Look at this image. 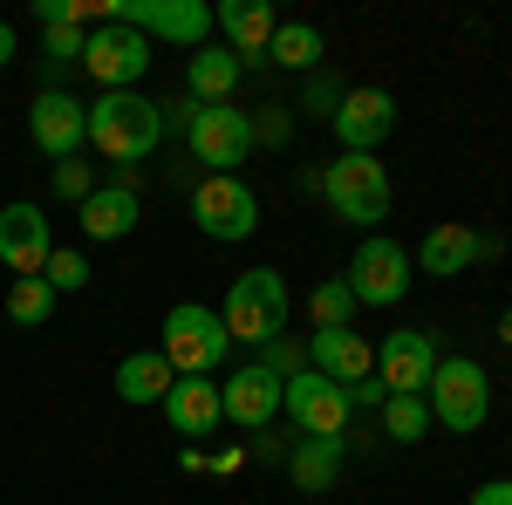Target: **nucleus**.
Masks as SVG:
<instances>
[{
    "mask_svg": "<svg viewBox=\"0 0 512 505\" xmlns=\"http://www.w3.org/2000/svg\"><path fill=\"white\" fill-rule=\"evenodd\" d=\"M89 144L110 164H137L164 144V103L137 96V89H103L89 103Z\"/></svg>",
    "mask_w": 512,
    "mask_h": 505,
    "instance_id": "obj_1",
    "label": "nucleus"
},
{
    "mask_svg": "<svg viewBox=\"0 0 512 505\" xmlns=\"http://www.w3.org/2000/svg\"><path fill=\"white\" fill-rule=\"evenodd\" d=\"M424 403H431V424L472 437L492 417V383H485V369H478L472 355H437V376L424 389Z\"/></svg>",
    "mask_w": 512,
    "mask_h": 505,
    "instance_id": "obj_2",
    "label": "nucleus"
},
{
    "mask_svg": "<svg viewBox=\"0 0 512 505\" xmlns=\"http://www.w3.org/2000/svg\"><path fill=\"white\" fill-rule=\"evenodd\" d=\"M219 321H226L233 342H260V349H267L280 328H287V280H280L274 267H246L233 287H226V314H219Z\"/></svg>",
    "mask_w": 512,
    "mask_h": 505,
    "instance_id": "obj_3",
    "label": "nucleus"
},
{
    "mask_svg": "<svg viewBox=\"0 0 512 505\" xmlns=\"http://www.w3.org/2000/svg\"><path fill=\"white\" fill-rule=\"evenodd\" d=\"M226 355H233V335H226V321L212 308L178 301V308L164 314V362H171L178 376H219Z\"/></svg>",
    "mask_w": 512,
    "mask_h": 505,
    "instance_id": "obj_4",
    "label": "nucleus"
},
{
    "mask_svg": "<svg viewBox=\"0 0 512 505\" xmlns=\"http://www.w3.org/2000/svg\"><path fill=\"white\" fill-rule=\"evenodd\" d=\"M321 192H328V205H335V219H349V226L390 219V171H383V157H369V151H342L335 164H328Z\"/></svg>",
    "mask_w": 512,
    "mask_h": 505,
    "instance_id": "obj_5",
    "label": "nucleus"
},
{
    "mask_svg": "<svg viewBox=\"0 0 512 505\" xmlns=\"http://www.w3.org/2000/svg\"><path fill=\"white\" fill-rule=\"evenodd\" d=\"M185 144L205 164V178H233V164H246V151H253V117L233 110V103H212V110L192 103L185 110Z\"/></svg>",
    "mask_w": 512,
    "mask_h": 505,
    "instance_id": "obj_6",
    "label": "nucleus"
},
{
    "mask_svg": "<svg viewBox=\"0 0 512 505\" xmlns=\"http://www.w3.org/2000/svg\"><path fill=\"white\" fill-rule=\"evenodd\" d=\"M342 280H349L355 308H396V301L410 294V253H403L390 233H383V239H362Z\"/></svg>",
    "mask_w": 512,
    "mask_h": 505,
    "instance_id": "obj_7",
    "label": "nucleus"
},
{
    "mask_svg": "<svg viewBox=\"0 0 512 505\" xmlns=\"http://www.w3.org/2000/svg\"><path fill=\"white\" fill-rule=\"evenodd\" d=\"M117 21L151 41H178V48H205L212 41V7L205 0H117Z\"/></svg>",
    "mask_w": 512,
    "mask_h": 505,
    "instance_id": "obj_8",
    "label": "nucleus"
},
{
    "mask_svg": "<svg viewBox=\"0 0 512 505\" xmlns=\"http://www.w3.org/2000/svg\"><path fill=\"white\" fill-rule=\"evenodd\" d=\"M280 417H294L301 437H342L349 430V389L315 376V369H301V376H287V389H280Z\"/></svg>",
    "mask_w": 512,
    "mask_h": 505,
    "instance_id": "obj_9",
    "label": "nucleus"
},
{
    "mask_svg": "<svg viewBox=\"0 0 512 505\" xmlns=\"http://www.w3.org/2000/svg\"><path fill=\"white\" fill-rule=\"evenodd\" d=\"M192 219L205 239H219V246H239V239H253L260 226V198L246 192L239 178H205L192 192Z\"/></svg>",
    "mask_w": 512,
    "mask_h": 505,
    "instance_id": "obj_10",
    "label": "nucleus"
},
{
    "mask_svg": "<svg viewBox=\"0 0 512 505\" xmlns=\"http://www.w3.org/2000/svg\"><path fill=\"white\" fill-rule=\"evenodd\" d=\"M28 137H35V151H41V157L69 164V157L89 144V103L62 96V89H41L35 103H28Z\"/></svg>",
    "mask_w": 512,
    "mask_h": 505,
    "instance_id": "obj_11",
    "label": "nucleus"
},
{
    "mask_svg": "<svg viewBox=\"0 0 512 505\" xmlns=\"http://www.w3.org/2000/svg\"><path fill=\"white\" fill-rule=\"evenodd\" d=\"M82 69L103 82V89H137V76L151 69V41L137 35V28H89V48H82Z\"/></svg>",
    "mask_w": 512,
    "mask_h": 505,
    "instance_id": "obj_12",
    "label": "nucleus"
},
{
    "mask_svg": "<svg viewBox=\"0 0 512 505\" xmlns=\"http://www.w3.org/2000/svg\"><path fill=\"white\" fill-rule=\"evenodd\" d=\"M376 376H383V396H424L431 376H437V342L424 335V328H396V335H383Z\"/></svg>",
    "mask_w": 512,
    "mask_h": 505,
    "instance_id": "obj_13",
    "label": "nucleus"
},
{
    "mask_svg": "<svg viewBox=\"0 0 512 505\" xmlns=\"http://www.w3.org/2000/svg\"><path fill=\"white\" fill-rule=\"evenodd\" d=\"M280 376L267 369V362H246V369H233L226 383H219V403H226V424H239V430H274V417H280Z\"/></svg>",
    "mask_w": 512,
    "mask_h": 505,
    "instance_id": "obj_14",
    "label": "nucleus"
},
{
    "mask_svg": "<svg viewBox=\"0 0 512 505\" xmlns=\"http://www.w3.org/2000/svg\"><path fill=\"white\" fill-rule=\"evenodd\" d=\"M48 253H55V239H48V212L28 205V198L0 205V267L14 273V280H28V273L48 267Z\"/></svg>",
    "mask_w": 512,
    "mask_h": 505,
    "instance_id": "obj_15",
    "label": "nucleus"
},
{
    "mask_svg": "<svg viewBox=\"0 0 512 505\" xmlns=\"http://www.w3.org/2000/svg\"><path fill=\"white\" fill-rule=\"evenodd\" d=\"M499 253H506V239H499V233H472V226L444 219V226H431V233H424V246H417V267L437 273V280H451V273L478 267V260H499Z\"/></svg>",
    "mask_w": 512,
    "mask_h": 505,
    "instance_id": "obj_16",
    "label": "nucleus"
},
{
    "mask_svg": "<svg viewBox=\"0 0 512 505\" xmlns=\"http://www.w3.org/2000/svg\"><path fill=\"white\" fill-rule=\"evenodd\" d=\"M335 137H342V151H369L376 157V144L396 130V96L390 89H349L342 96V110H335Z\"/></svg>",
    "mask_w": 512,
    "mask_h": 505,
    "instance_id": "obj_17",
    "label": "nucleus"
},
{
    "mask_svg": "<svg viewBox=\"0 0 512 505\" xmlns=\"http://www.w3.org/2000/svg\"><path fill=\"white\" fill-rule=\"evenodd\" d=\"M308 369L349 389V383H369V376H376V349H369L355 328H315V335H308Z\"/></svg>",
    "mask_w": 512,
    "mask_h": 505,
    "instance_id": "obj_18",
    "label": "nucleus"
},
{
    "mask_svg": "<svg viewBox=\"0 0 512 505\" xmlns=\"http://www.w3.org/2000/svg\"><path fill=\"white\" fill-rule=\"evenodd\" d=\"M212 28H219L226 48L253 69V62H267L280 21H274V7H267V0H219V7H212Z\"/></svg>",
    "mask_w": 512,
    "mask_h": 505,
    "instance_id": "obj_19",
    "label": "nucleus"
},
{
    "mask_svg": "<svg viewBox=\"0 0 512 505\" xmlns=\"http://www.w3.org/2000/svg\"><path fill=\"white\" fill-rule=\"evenodd\" d=\"M164 424L178 430V437H212V430L226 424L219 383H205V376H178L171 396H164Z\"/></svg>",
    "mask_w": 512,
    "mask_h": 505,
    "instance_id": "obj_20",
    "label": "nucleus"
},
{
    "mask_svg": "<svg viewBox=\"0 0 512 505\" xmlns=\"http://www.w3.org/2000/svg\"><path fill=\"white\" fill-rule=\"evenodd\" d=\"M246 82V62H239L233 48H219V41H205L192 48V62H185V89H192V103H233V89Z\"/></svg>",
    "mask_w": 512,
    "mask_h": 505,
    "instance_id": "obj_21",
    "label": "nucleus"
},
{
    "mask_svg": "<svg viewBox=\"0 0 512 505\" xmlns=\"http://www.w3.org/2000/svg\"><path fill=\"white\" fill-rule=\"evenodd\" d=\"M171 383H178V369L164 362V349H137V355H123L117 362V396L123 403H164L171 396Z\"/></svg>",
    "mask_w": 512,
    "mask_h": 505,
    "instance_id": "obj_22",
    "label": "nucleus"
},
{
    "mask_svg": "<svg viewBox=\"0 0 512 505\" xmlns=\"http://www.w3.org/2000/svg\"><path fill=\"white\" fill-rule=\"evenodd\" d=\"M82 233L89 239H130L137 233V192L130 185H96L82 198Z\"/></svg>",
    "mask_w": 512,
    "mask_h": 505,
    "instance_id": "obj_23",
    "label": "nucleus"
},
{
    "mask_svg": "<svg viewBox=\"0 0 512 505\" xmlns=\"http://www.w3.org/2000/svg\"><path fill=\"white\" fill-rule=\"evenodd\" d=\"M287 471H294L301 492H328L342 478V437H301V451L287 458Z\"/></svg>",
    "mask_w": 512,
    "mask_h": 505,
    "instance_id": "obj_24",
    "label": "nucleus"
},
{
    "mask_svg": "<svg viewBox=\"0 0 512 505\" xmlns=\"http://www.w3.org/2000/svg\"><path fill=\"white\" fill-rule=\"evenodd\" d=\"M321 55H328V41H321L315 21H280L274 48H267V62H274V69H308V76L321 69Z\"/></svg>",
    "mask_w": 512,
    "mask_h": 505,
    "instance_id": "obj_25",
    "label": "nucleus"
},
{
    "mask_svg": "<svg viewBox=\"0 0 512 505\" xmlns=\"http://www.w3.org/2000/svg\"><path fill=\"white\" fill-rule=\"evenodd\" d=\"M383 437H390V444L431 437V403H424V396H383Z\"/></svg>",
    "mask_w": 512,
    "mask_h": 505,
    "instance_id": "obj_26",
    "label": "nucleus"
},
{
    "mask_svg": "<svg viewBox=\"0 0 512 505\" xmlns=\"http://www.w3.org/2000/svg\"><path fill=\"white\" fill-rule=\"evenodd\" d=\"M7 314H14L21 328H41V321L55 314V287H48L41 273H28V280H14V287H7Z\"/></svg>",
    "mask_w": 512,
    "mask_h": 505,
    "instance_id": "obj_27",
    "label": "nucleus"
},
{
    "mask_svg": "<svg viewBox=\"0 0 512 505\" xmlns=\"http://www.w3.org/2000/svg\"><path fill=\"white\" fill-rule=\"evenodd\" d=\"M308 314H315V328H349V314H355L349 280H321L315 294H308Z\"/></svg>",
    "mask_w": 512,
    "mask_h": 505,
    "instance_id": "obj_28",
    "label": "nucleus"
},
{
    "mask_svg": "<svg viewBox=\"0 0 512 505\" xmlns=\"http://www.w3.org/2000/svg\"><path fill=\"white\" fill-rule=\"evenodd\" d=\"M82 48H89V28H48V62H41L48 89H55V76H62L69 62H82Z\"/></svg>",
    "mask_w": 512,
    "mask_h": 505,
    "instance_id": "obj_29",
    "label": "nucleus"
},
{
    "mask_svg": "<svg viewBox=\"0 0 512 505\" xmlns=\"http://www.w3.org/2000/svg\"><path fill=\"white\" fill-rule=\"evenodd\" d=\"M41 280H48L55 294H82V287H89V260L69 253V246H55V253H48V267H41Z\"/></svg>",
    "mask_w": 512,
    "mask_h": 505,
    "instance_id": "obj_30",
    "label": "nucleus"
},
{
    "mask_svg": "<svg viewBox=\"0 0 512 505\" xmlns=\"http://www.w3.org/2000/svg\"><path fill=\"white\" fill-rule=\"evenodd\" d=\"M267 369H274L280 383H287V376H301V369H308V342H287V335H274V342H267Z\"/></svg>",
    "mask_w": 512,
    "mask_h": 505,
    "instance_id": "obj_31",
    "label": "nucleus"
},
{
    "mask_svg": "<svg viewBox=\"0 0 512 505\" xmlns=\"http://www.w3.org/2000/svg\"><path fill=\"white\" fill-rule=\"evenodd\" d=\"M96 192V178H89V164H76V157H69V164H55V198H89Z\"/></svg>",
    "mask_w": 512,
    "mask_h": 505,
    "instance_id": "obj_32",
    "label": "nucleus"
},
{
    "mask_svg": "<svg viewBox=\"0 0 512 505\" xmlns=\"http://www.w3.org/2000/svg\"><path fill=\"white\" fill-rule=\"evenodd\" d=\"M342 96H349V89H342L335 76H308V110H315V117H335Z\"/></svg>",
    "mask_w": 512,
    "mask_h": 505,
    "instance_id": "obj_33",
    "label": "nucleus"
},
{
    "mask_svg": "<svg viewBox=\"0 0 512 505\" xmlns=\"http://www.w3.org/2000/svg\"><path fill=\"white\" fill-rule=\"evenodd\" d=\"M287 130L294 123L280 117V110H267V117H253V144H287Z\"/></svg>",
    "mask_w": 512,
    "mask_h": 505,
    "instance_id": "obj_34",
    "label": "nucleus"
},
{
    "mask_svg": "<svg viewBox=\"0 0 512 505\" xmlns=\"http://www.w3.org/2000/svg\"><path fill=\"white\" fill-rule=\"evenodd\" d=\"M369 403L383 410V383H376V376H369V383H349V410H369Z\"/></svg>",
    "mask_w": 512,
    "mask_h": 505,
    "instance_id": "obj_35",
    "label": "nucleus"
},
{
    "mask_svg": "<svg viewBox=\"0 0 512 505\" xmlns=\"http://www.w3.org/2000/svg\"><path fill=\"white\" fill-rule=\"evenodd\" d=\"M472 505H512V478H492V485H478Z\"/></svg>",
    "mask_w": 512,
    "mask_h": 505,
    "instance_id": "obj_36",
    "label": "nucleus"
},
{
    "mask_svg": "<svg viewBox=\"0 0 512 505\" xmlns=\"http://www.w3.org/2000/svg\"><path fill=\"white\" fill-rule=\"evenodd\" d=\"M7 62H14V28L0 21V69H7Z\"/></svg>",
    "mask_w": 512,
    "mask_h": 505,
    "instance_id": "obj_37",
    "label": "nucleus"
},
{
    "mask_svg": "<svg viewBox=\"0 0 512 505\" xmlns=\"http://www.w3.org/2000/svg\"><path fill=\"white\" fill-rule=\"evenodd\" d=\"M499 342H506V349H512V308L499 314Z\"/></svg>",
    "mask_w": 512,
    "mask_h": 505,
    "instance_id": "obj_38",
    "label": "nucleus"
}]
</instances>
